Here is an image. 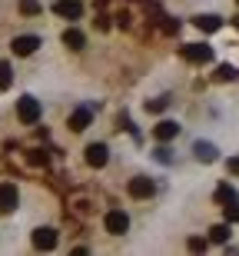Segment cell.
<instances>
[{
	"instance_id": "26",
	"label": "cell",
	"mask_w": 239,
	"mask_h": 256,
	"mask_svg": "<svg viewBox=\"0 0 239 256\" xmlns=\"http://www.w3.org/2000/svg\"><path fill=\"white\" fill-rule=\"evenodd\" d=\"M230 170H233V173H239V156H233V160H230Z\"/></svg>"
},
{
	"instance_id": "9",
	"label": "cell",
	"mask_w": 239,
	"mask_h": 256,
	"mask_svg": "<svg viewBox=\"0 0 239 256\" xmlns=\"http://www.w3.org/2000/svg\"><path fill=\"white\" fill-rule=\"evenodd\" d=\"M90 120H93V110H90V106H80V110H73V114H70V130H73V133H83L86 126H90Z\"/></svg>"
},
{
	"instance_id": "12",
	"label": "cell",
	"mask_w": 239,
	"mask_h": 256,
	"mask_svg": "<svg viewBox=\"0 0 239 256\" xmlns=\"http://www.w3.org/2000/svg\"><path fill=\"white\" fill-rule=\"evenodd\" d=\"M193 24H196L203 34H216V30L223 27V20L216 17V14H200V17H193Z\"/></svg>"
},
{
	"instance_id": "15",
	"label": "cell",
	"mask_w": 239,
	"mask_h": 256,
	"mask_svg": "<svg viewBox=\"0 0 239 256\" xmlns=\"http://www.w3.org/2000/svg\"><path fill=\"white\" fill-rule=\"evenodd\" d=\"M216 80H220V84L239 80V70H236V66H230V64H220V66H216Z\"/></svg>"
},
{
	"instance_id": "21",
	"label": "cell",
	"mask_w": 239,
	"mask_h": 256,
	"mask_svg": "<svg viewBox=\"0 0 239 256\" xmlns=\"http://www.w3.org/2000/svg\"><path fill=\"white\" fill-rule=\"evenodd\" d=\"M30 163H33V166H40V163L47 166V153H40V150H30Z\"/></svg>"
},
{
	"instance_id": "10",
	"label": "cell",
	"mask_w": 239,
	"mask_h": 256,
	"mask_svg": "<svg viewBox=\"0 0 239 256\" xmlns=\"http://www.w3.org/2000/svg\"><path fill=\"white\" fill-rule=\"evenodd\" d=\"M33 246H37V250H53V246H57V233H53L50 226L33 230Z\"/></svg>"
},
{
	"instance_id": "2",
	"label": "cell",
	"mask_w": 239,
	"mask_h": 256,
	"mask_svg": "<svg viewBox=\"0 0 239 256\" xmlns=\"http://www.w3.org/2000/svg\"><path fill=\"white\" fill-rule=\"evenodd\" d=\"M126 190H130L133 200H150L156 193V183L150 180V176H133V180L126 183Z\"/></svg>"
},
{
	"instance_id": "1",
	"label": "cell",
	"mask_w": 239,
	"mask_h": 256,
	"mask_svg": "<svg viewBox=\"0 0 239 256\" xmlns=\"http://www.w3.org/2000/svg\"><path fill=\"white\" fill-rule=\"evenodd\" d=\"M40 114H43V106H40V100L37 96H20L17 100V116H20V124H27V126H33L40 120Z\"/></svg>"
},
{
	"instance_id": "4",
	"label": "cell",
	"mask_w": 239,
	"mask_h": 256,
	"mask_svg": "<svg viewBox=\"0 0 239 256\" xmlns=\"http://www.w3.org/2000/svg\"><path fill=\"white\" fill-rule=\"evenodd\" d=\"M183 57L190 60V64H210L213 47H206V44H186V47H183Z\"/></svg>"
},
{
	"instance_id": "17",
	"label": "cell",
	"mask_w": 239,
	"mask_h": 256,
	"mask_svg": "<svg viewBox=\"0 0 239 256\" xmlns=\"http://www.w3.org/2000/svg\"><path fill=\"white\" fill-rule=\"evenodd\" d=\"M223 216H226V223H239V203L236 200H230V203L223 206Z\"/></svg>"
},
{
	"instance_id": "8",
	"label": "cell",
	"mask_w": 239,
	"mask_h": 256,
	"mask_svg": "<svg viewBox=\"0 0 239 256\" xmlns=\"http://www.w3.org/2000/svg\"><path fill=\"white\" fill-rule=\"evenodd\" d=\"M53 14L63 17V20H77L80 14H83V4H80V0H57V4H53Z\"/></svg>"
},
{
	"instance_id": "24",
	"label": "cell",
	"mask_w": 239,
	"mask_h": 256,
	"mask_svg": "<svg viewBox=\"0 0 239 256\" xmlns=\"http://www.w3.org/2000/svg\"><path fill=\"white\" fill-rule=\"evenodd\" d=\"M180 30V20H163V34H176Z\"/></svg>"
},
{
	"instance_id": "25",
	"label": "cell",
	"mask_w": 239,
	"mask_h": 256,
	"mask_svg": "<svg viewBox=\"0 0 239 256\" xmlns=\"http://www.w3.org/2000/svg\"><path fill=\"white\" fill-rule=\"evenodd\" d=\"M156 160H163V163H170V150H166V146H160V150H156Z\"/></svg>"
},
{
	"instance_id": "27",
	"label": "cell",
	"mask_w": 239,
	"mask_h": 256,
	"mask_svg": "<svg viewBox=\"0 0 239 256\" xmlns=\"http://www.w3.org/2000/svg\"><path fill=\"white\" fill-rule=\"evenodd\" d=\"M233 24H236V27H239V17H236V20H233Z\"/></svg>"
},
{
	"instance_id": "23",
	"label": "cell",
	"mask_w": 239,
	"mask_h": 256,
	"mask_svg": "<svg viewBox=\"0 0 239 256\" xmlns=\"http://www.w3.org/2000/svg\"><path fill=\"white\" fill-rule=\"evenodd\" d=\"M190 250H193V253H203V250H206V240L193 236V240H190Z\"/></svg>"
},
{
	"instance_id": "18",
	"label": "cell",
	"mask_w": 239,
	"mask_h": 256,
	"mask_svg": "<svg viewBox=\"0 0 239 256\" xmlns=\"http://www.w3.org/2000/svg\"><path fill=\"white\" fill-rule=\"evenodd\" d=\"M20 10H23L27 17H37L43 7H40V0H20Z\"/></svg>"
},
{
	"instance_id": "13",
	"label": "cell",
	"mask_w": 239,
	"mask_h": 256,
	"mask_svg": "<svg viewBox=\"0 0 239 256\" xmlns=\"http://www.w3.org/2000/svg\"><path fill=\"white\" fill-rule=\"evenodd\" d=\"M193 153H196V160H203V163H213V160H216V146H213V143H203V140H196Z\"/></svg>"
},
{
	"instance_id": "22",
	"label": "cell",
	"mask_w": 239,
	"mask_h": 256,
	"mask_svg": "<svg viewBox=\"0 0 239 256\" xmlns=\"http://www.w3.org/2000/svg\"><path fill=\"white\" fill-rule=\"evenodd\" d=\"M146 110H153V114L166 110V96H160V100H150V104H146Z\"/></svg>"
},
{
	"instance_id": "7",
	"label": "cell",
	"mask_w": 239,
	"mask_h": 256,
	"mask_svg": "<svg viewBox=\"0 0 239 256\" xmlns=\"http://www.w3.org/2000/svg\"><path fill=\"white\" fill-rule=\"evenodd\" d=\"M106 160H110V150H106L103 143H90L86 146V166L100 170V166H106Z\"/></svg>"
},
{
	"instance_id": "14",
	"label": "cell",
	"mask_w": 239,
	"mask_h": 256,
	"mask_svg": "<svg viewBox=\"0 0 239 256\" xmlns=\"http://www.w3.org/2000/svg\"><path fill=\"white\" fill-rule=\"evenodd\" d=\"M63 44H67L70 50H80L86 40H83V34H80L77 27H67V30H63Z\"/></svg>"
},
{
	"instance_id": "19",
	"label": "cell",
	"mask_w": 239,
	"mask_h": 256,
	"mask_svg": "<svg viewBox=\"0 0 239 256\" xmlns=\"http://www.w3.org/2000/svg\"><path fill=\"white\" fill-rule=\"evenodd\" d=\"M10 80H13V76H10V64H3V60H0V90H7Z\"/></svg>"
},
{
	"instance_id": "3",
	"label": "cell",
	"mask_w": 239,
	"mask_h": 256,
	"mask_svg": "<svg viewBox=\"0 0 239 256\" xmlns=\"http://www.w3.org/2000/svg\"><path fill=\"white\" fill-rule=\"evenodd\" d=\"M103 226H106V233L123 236L126 230H130V216H126L123 210H110V213H106V220H103Z\"/></svg>"
},
{
	"instance_id": "6",
	"label": "cell",
	"mask_w": 239,
	"mask_h": 256,
	"mask_svg": "<svg viewBox=\"0 0 239 256\" xmlns=\"http://www.w3.org/2000/svg\"><path fill=\"white\" fill-rule=\"evenodd\" d=\"M40 47V37H33V34H23V37H13V44H10V50L17 54V57H30L33 50Z\"/></svg>"
},
{
	"instance_id": "5",
	"label": "cell",
	"mask_w": 239,
	"mask_h": 256,
	"mask_svg": "<svg viewBox=\"0 0 239 256\" xmlns=\"http://www.w3.org/2000/svg\"><path fill=\"white\" fill-rule=\"evenodd\" d=\"M20 203V193L13 183H0V213H13Z\"/></svg>"
},
{
	"instance_id": "16",
	"label": "cell",
	"mask_w": 239,
	"mask_h": 256,
	"mask_svg": "<svg viewBox=\"0 0 239 256\" xmlns=\"http://www.w3.org/2000/svg\"><path fill=\"white\" fill-rule=\"evenodd\" d=\"M210 240L213 243H226V240H230V223H216V226L210 230Z\"/></svg>"
},
{
	"instance_id": "20",
	"label": "cell",
	"mask_w": 239,
	"mask_h": 256,
	"mask_svg": "<svg viewBox=\"0 0 239 256\" xmlns=\"http://www.w3.org/2000/svg\"><path fill=\"white\" fill-rule=\"evenodd\" d=\"M216 200H220V203H230V200H236V190H233V186H220V190H216Z\"/></svg>"
},
{
	"instance_id": "11",
	"label": "cell",
	"mask_w": 239,
	"mask_h": 256,
	"mask_svg": "<svg viewBox=\"0 0 239 256\" xmlns=\"http://www.w3.org/2000/svg\"><path fill=\"white\" fill-rule=\"evenodd\" d=\"M176 133H180V124H173V120H163V124H156L153 136H156L160 143H170V140H176Z\"/></svg>"
}]
</instances>
